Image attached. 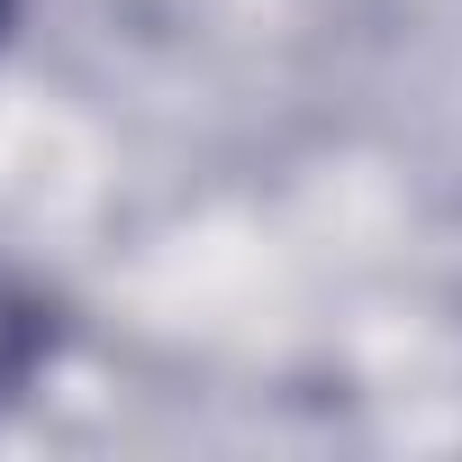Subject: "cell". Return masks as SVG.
<instances>
[]
</instances>
